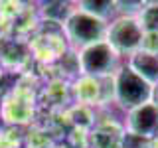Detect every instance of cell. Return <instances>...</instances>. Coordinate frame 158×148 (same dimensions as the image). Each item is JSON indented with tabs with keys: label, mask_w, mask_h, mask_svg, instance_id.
Returning <instances> with one entry per match:
<instances>
[{
	"label": "cell",
	"mask_w": 158,
	"mask_h": 148,
	"mask_svg": "<svg viewBox=\"0 0 158 148\" xmlns=\"http://www.w3.org/2000/svg\"><path fill=\"white\" fill-rule=\"evenodd\" d=\"M125 130L142 140L158 138V103L150 101L125 113Z\"/></svg>",
	"instance_id": "52a82bcc"
},
{
	"label": "cell",
	"mask_w": 158,
	"mask_h": 148,
	"mask_svg": "<svg viewBox=\"0 0 158 148\" xmlns=\"http://www.w3.org/2000/svg\"><path fill=\"white\" fill-rule=\"evenodd\" d=\"M125 63L152 87L158 85V53H148L138 49L125 59Z\"/></svg>",
	"instance_id": "9c48e42d"
},
{
	"label": "cell",
	"mask_w": 158,
	"mask_h": 148,
	"mask_svg": "<svg viewBox=\"0 0 158 148\" xmlns=\"http://www.w3.org/2000/svg\"><path fill=\"white\" fill-rule=\"evenodd\" d=\"M81 75L107 79L117 73V69L123 65V57L107 43V39L97 42L93 46H87L77 51Z\"/></svg>",
	"instance_id": "3957f363"
},
{
	"label": "cell",
	"mask_w": 158,
	"mask_h": 148,
	"mask_svg": "<svg viewBox=\"0 0 158 148\" xmlns=\"http://www.w3.org/2000/svg\"><path fill=\"white\" fill-rule=\"evenodd\" d=\"M113 93H115V105L125 113L154 99V87L138 77L125 61L113 75Z\"/></svg>",
	"instance_id": "7a4b0ae2"
},
{
	"label": "cell",
	"mask_w": 158,
	"mask_h": 148,
	"mask_svg": "<svg viewBox=\"0 0 158 148\" xmlns=\"http://www.w3.org/2000/svg\"><path fill=\"white\" fill-rule=\"evenodd\" d=\"M136 18L144 32H158V2H144Z\"/></svg>",
	"instance_id": "7c38bea8"
},
{
	"label": "cell",
	"mask_w": 158,
	"mask_h": 148,
	"mask_svg": "<svg viewBox=\"0 0 158 148\" xmlns=\"http://www.w3.org/2000/svg\"><path fill=\"white\" fill-rule=\"evenodd\" d=\"M75 6L85 10L87 14H93V16L105 20V22H111L113 18H117L115 0H79Z\"/></svg>",
	"instance_id": "30bf717a"
},
{
	"label": "cell",
	"mask_w": 158,
	"mask_h": 148,
	"mask_svg": "<svg viewBox=\"0 0 158 148\" xmlns=\"http://www.w3.org/2000/svg\"><path fill=\"white\" fill-rule=\"evenodd\" d=\"M140 49L148 53H158V32H144Z\"/></svg>",
	"instance_id": "5bb4252c"
},
{
	"label": "cell",
	"mask_w": 158,
	"mask_h": 148,
	"mask_svg": "<svg viewBox=\"0 0 158 148\" xmlns=\"http://www.w3.org/2000/svg\"><path fill=\"white\" fill-rule=\"evenodd\" d=\"M152 101H154V103H158V85L154 87V99H152Z\"/></svg>",
	"instance_id": "9a60e30c"
},
{
	"label": "cell",
	"mask_w": 158,
	"mask_h": 148,
	"mask_svg": "<svg viewBox=\"0 0 158 148\" xmlns=\"http://www.w3.org/2000/svg\"><path fill=\"white\" fill-rule=\"evenodd\" d=\"M71 97L75 99L77 105H85L91 109L115 103L113 77L97 79V77L79 75L77 79L71 81Z\"/></svg>",
	"instance_id": "8992f818"
},
{
	"label": "cell",
	"mask_w": 158,
	"mask_h": 148,
	"mask_svg": "<svg viewBox=\"0 0 158 148\" xmlns=\"http://www.w3.org/2000/svg\"><path fill=\"white\" fill-rule=\"evenodd\" d=\"M142 38H144V30L136 16H117L109 22L107 43L121 57L127 59L138 51L142 46Z\"/></svg>",
	"instance_id": "5b68a950"
},
{
	"label": "cell",
	"mask_w": 158,
	"mask_h": 148,
	"mask_svg": "<svg viewBox=\"0 0 158 148\" xmlns=\"http://www.w3.org/2000/svg\"><path fill=\"white\" fill-rule=\"evenodd\" d=\"M22 146V134L16 130V126L0 128V148H20Z\"/></svg>",
	"instance_id": "4fadbf2b"
},
{
	"label": "cell",
	"mask_w": 158,
	"mask_h": 148,
	"mask_svg": "<svg viewBox=\"0 0 158 148\" xmlns=\"http://www.w3.org/2000/svg\"><path fill=\"white\" fill-rule=\"evenodd\" d=\"M71 10H73V4H69V2H48V4H44V8H40V14L49 24H57L61 28L67 16L71 14Z\"/></svg>",
	"instance_id": "8fae6325"
},
{
	"label": "cell",
	"mask_w": 158,
	"mask_h": 148,
	"mask_svg": "<svg viewBox=\"0 0 158 148\" xmlns=\"http://www.w3.org/2000/svg\"><path fill=\"white\" fill-rule=\"evenodd\" d=\"M0 117L6 122V126L30 125L36 117V89L20 81L4 97L2 107H0Z\"/></svg>",
	"instance_id": "277c9868"
},
{
	"label": "cell",
	"mask_w": 158,
	"mask_h": 148,
	"mask_svg": "<svg viewBox=\"0 0 158 148\" xmlns=\"http://www.w3.org/2000/svg\"><path fill=\"white\" fill-rule=\"evenodd\" d=\"M69 49L71 47L67 46L63 34L44 32L34 36L32 42H30V53L42 63H57Z\"/></svg>",
	"instance_id": "ba28073f"
},
{
	"label": "cell",
	"mask_w": 158,
	"mask_h": 148,
	"mask_svg": "<svg viewBox=\"0 0 158 148\" xmlns=\"http://www.w3.org/2000/svg\"><path fill=\"white\" fill-rule=\"evenodd\" d=\"M107 30H109V22L93 16V14H87L85 10L77 8L73 4L71 14L61 26V34L65 38L67 46L79 51L87 46L107 39Z\"/></svg>",
	"instance_id": "6da1fadb"
}]
</instances>
